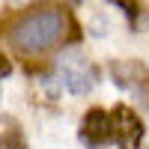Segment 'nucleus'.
Returning a JSON list of instances; mask_svg holds the SVG:
<instances>
[{
	"mask_svg": "<svg viewBox=\"0 0 149 149\" xmlns=\"http://www.w3.org/2000/svg\"><path fill=\"white\" fill-rule=\"evenodd\" d=\"M74 36H81V27L74 24V18L60 6H36L27 9L12 21L9 39L12 45L24 54H42L51 48L63 45Z\"/></svg>",
	"mask_w": 149,
	"mask_h": 149,
	"instance_id": "f257e3e1",
	"label": "nucleus"
},
{
	"mask_svg": "<svg viewBox=\"0 0 149 149\" xmlns=\"http://www.w3.org/2000/svg\"><path fill=\"white\" fill-rule=\"evenodd\" d=\"M57 78L66 84V90L74 95H86L98 84V69L93 66V60H86L81 51H66L63 57L57 60Z\"/></svg>",
	"mask_w": 149,
	"mask_h": 149,
	"instance_id": "f03ea898",
	"label": "nucleus"
},
{
	"mask_svg": "<svg viewBox=\"0 0 149 149\" xmlns=\"http://www.w3.org/2000/svg\"><path fill=\"white\" fill-rule=\"evenodd\" d=\"M110 74H113L116 86L128 90L137 102L149 110V69L137 60H116L110 66Z\"/></svg>",
	"mask_w": 149,
	"mask_h": 149,
	"instance_id": "7ed1b4c3",
	"label": "nucleus"
},
{
	"mask_svg": "<svg viewBox=\"0 0 149 149\" xmlns=\"http://www.w3.org/2000/svg\"><path fill=\"white\" fill-rule=\"evenodd\" d=\"M110 128H113V140L119 149H140L143 140V122L131 107L116 104L110 113Z\"/></svg>",
	"mask_w": 149,
	"mask_h": 149,
	"instance_id": "20e7f679",
	"label": "nucleus"
},
{
	"mask_svg": "<svg viewBox=\"0 0 149 149\" xmlns=\"http://www.w3.org/2000/svg\"><path fill=\"white\" fill-rule=\"evenodd\" d=\"M81 140L84 146H90V149H102L107 146L110 140H113V128H110V116L104 113L102 107H93V110H86V116L81 122Z\"/></svg>",
	"mask_w": 149,
	"mask_h": 149,
	"instance_id": "39448f33",
	"label": "nucleus"
},
{
	"mask_svg": "<svg viewBox=\"0 0 149 149\" xmlns=\"http://www.w3.org/2000/svg\"><path fill=\"white\" fill-rule=\"evenodd\" d=\"M0 149H30L24 128L15 116H0Z\"/></svg>",
	"mask_w": 149,
	"mask_h": 149,
	"instance_id": "423d86ee",
	"label": "nucleus"
},
{
	"mask_svg": "<svg viewBox=\"0 0 149 149\" xmlns=\"http://www.w3.org/2000/svg\"><path fill=\"white\" fill-rule=\"evenodd\" d=\"M116 6H119V9H125V15L131 18V27H134V30H140V27H143V21H140L143 6H137V3H125V0H116Z\"/></svg>",
	"mask_w": 149,
	"mask_h": 149,
	"instance_id": "0eeeda50",
	"label": "nucleus"
},
{
	"mask_svg": "<svg viewBox=\"0 0 149 149\" xmlns=\"http://www.w3.org/2000/svg\"><path fill=\"white\" fill-rule=\"evenodd\" d=\"M9 72H12V63L6 60V54L0 51V74H9Z\"/></svg>",
	"mask_w": 149,
	"mask_h": 149,
	"instance_id": "6e6552de",
	"label": "nucleus"
}]
</instances>
